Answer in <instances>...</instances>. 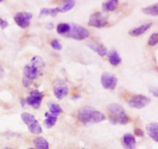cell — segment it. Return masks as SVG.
<instances>
[{"label": "cell", "instance_id": "25", "mask_svg": "<svg viewBox=\"0 0 158 149\" xmlns=\"http://www.w3.org/2000/svg\"><path fill=\"white\" fill-rule=\"evenodd\" d=\"M158 43V32L153 33L150 36L149 40H148V45L151 46H154Z\"/></svg>", "mask_w": 158, "mask_h": 149}, {"label": "cell", "instance_id": "11", "mask_svg": "<svg viewBox=\"0 0 158 149\" xmlns=\"http://www.w3.org/2000/svg\"><path fill=\"white\" fill-rule=\"evenodd\" d=\"M86 46L89 49H92L93 51L97 53L100 57H104V56H106L107 54V48L103 43H100V42H97V40H91V41H89L86 43Z\"/></svg>", "mask_w": 158, "mask_h": 149}, {"label": "cell", "instance_id": "32", "mask_svg": "<svg viewBox=\"0 0 158 149\" xmlns=\"http://www.w3.org/2000/svg\"><path fill=\"white\" fill-rule=\"evenodd\" d=\"M3 74H4V70H3V68L2 66L1 63H0V77L3 75Z\"/></svg>", "mask_w": 158, "mask_h": 149}, {"label": "cell", "instance_id": "13", "mask_svg": "<svg viewBox=\"0 0 158 149\" xmlns=\"http://www.w3.org/2000/svg\"><path fill=\"white\" fill-rule=\"evenodd\" d=\"M146 130L148 134L158 143V123L157 122H152L148 124L146 126Z\"/></svg>", "mask_w": 158, "mask_h": 149}, {"label": "cell", "instance_id": "7", "mask_svg": "<svg viewBox=\"0 0 158 149\" xmlns=\"http://www.w3.org/2000/svg\"><path fill=\"white\" fill-rule=\"evenodd\" d=\"M151 102V99L142 94L134 95L128 100V104L132 108L141 109L146 107Z\"/></svg>", "mask_w": 158, "mask_h": 149}, {"label": "cell", "instance_id": "5", "mask_svg": "<svg viewBox=\"0 0 158 149\" xmlns=\"http://www.w3.org/2000/svg\"><path fill=\"white\" fill-rule=\"evenodd\" d=\"M71 29L67 34L68 37L76 40H83L89 36V32L86 28L77 24L70 25Z\"/></svg>", "mask_w": 158, "mask_h": 149}, {"label": "cell", "instance_id": "33", "mask_svg": "<svg viewBox=\"0 0 158 149\" xmlns=\"http://www.w3.org/2000/svg\"><path fill=\"white\" fill-rule=\"evenodd\" d=\"M78 97H80V96L77 95V96H75V97H73V99H77Z\"/></svg>", "mask_w": 158, "mask_h": 149}, {"label": "cell", "instance_id": "15", "mask_svg": "<svg viewBox=\"0 0 158 149\" xmlns=\"http://www.w3.org/2000/svg\"><path fill=\"white\" fill-rule=\"evenodd\" d=\"M151 26H152V23H147V24L141 25L138 27L131 29L129 32V34L132 36H139L144 33L146 31H148L151 27Z\"/></svg>", "mask_w": 158, "mask_h": 149}, {"label": "cell", "instance_id": "34", "mask_svg": "<svg viewBox=\"0 0 158 149\" xmlns=\"http://www.w3.org/2000/svg\"><path fill=\"white\" fill-rule=\"evenodd\" d=\"M3 2L2 0H0V2Z\"/></svg>", "mask_w": 158, "mask_h": 149}, {"label": "cell", "instance_id": "18", "mask_svg": "<svg viewBox=\"0 0 158 149\" xmlns=\"http://www.w3.org/2000/svg\"><path fill=\"white\" fill-rule=\"evenodd\" d=\"M33 143L36 149H49V143L43 137H38L34 139Z\"/></svg>", "mask_w": 158, "mask_h": 149}, {"label": "cell", "instance_id": "10", "mask_svg": "<svg viewBox=\"0 0 158 149\" xmlns=\"http://www.w3.org/2000/svg\"><path fill=\"white\" fill-rule=\"evenodd\" d=\"M100 81H101V84L103 87V88L106 90L115 89L117 84V77L114 74L107 72H105L102 74Z\"/></svg>", "mask_w": 158, "mask_h": 149}, {"label": "cell", "instance_id": "30", "mask_svg": "<svg viewBox=\"0 0 158 149\" xmlns=\"http://www.w3.org/2000/svg\"><path fill=\"white\" fill-rule=\"evenodd\" d=\"M46 28H47L48 29H53V24H52V23H48V24L46 25Z\"/></svg>", "mask_w": 158, "mask_h": 149}, {"label": "cell", "instance_id": "35", "mask_svg": "<svg viewBox=\"0 0 158 149\" xmlns=\"http://www.w3.org/2000/svg\"><path fill=\"white\" fill-rule=\"evenodd\" d=\"M157 71H158V67H157Z\"/></svg>", "mask_w": 158, "mask_h": 149}, {"label": "cell", "instance_id": "16", "mask_svg": "<svg viewBox=\"0 0 158 149\" xmlns=\"http://www.w3.org/2000/svg\"><path fill=\"white\" fill-rule=\"evenodd\" d=\"M108 60H109L110 64L113 66H118L122 61L121 57L117 50L110 51V53L108 55Z\"/></svg>", "mask_w": 158, "mask_h": 149}, {"label": "cell", "instance_id": "29", "mask_svg": "<svg viewBox=\"0 0 158 149\" xmlns=\"http://www.w3.org/2000/svg\"><path fill=\"white\" fill-rule=\"evenodd\" d=\"M134 134L137 137H143V134H143V131L141 129H140V128H135L134 129Z\"/></svg>", "mask_w": 158, "mask_h": 149}, {"label": "cell", "instance_id": "19", "mask_svg": "<svg viewBox=\"0 0 158 149\" xmlns=\"http://www.w3.org/2000/svg\"><path fill=\"white\" fill-rule=\"evenodd\" d=\"M142 12L146 15L157 16L158 15V3H155V4L151 5V6L143 8L142 9Z\"/></svg>", "mask_w": 158, "mask_h": 149}, {"label": "cell", "instance_id": "31", "mask_svg": "<svg viewBox=\"0 0 158 149\" xmlns=\"http://www.w3.org/2000/svg\"><path fill=\"white\" fill-rule=\"evenodd\" d=\"M21 104H22V106H23V108H25V106H26V104L27 103H26V99H21Z\"/></svg>", "mask_w": 158, "mask_h": 149}, {"label": "cell", "instance_id": "28", "mask_svg": "<svg viewBox=\"0 0 158 149\" xmlns=\"http://www.w3.org/2000/svg\"><path fill=\"white\" fill-rule=\"evenodd\" d=\"M8 26H9V23H8V22L6 21V20L2 19V18H0V27H1L2 29H6Z\"/></svg>", "mask_w": 158, "mask_h": 149}, {"label": "cell", "instance_id": "14", "mask_svg": "<svg viewBox=\"0 0 158 149\" xmlns=\"http://www.w3.org/2000/svg\"><path fill=\"white\" fill-rule=\"evenodd\" d=\"M53 93L54 95L57 99L62 100V99H63L65 97L67 96L68 93H69V88L65 84L58 85V86H56L54 87Z\"/></svg>", "mask_w": 158, "mask_h": 149}, {"label": "cell", "instance_id": "4", "mask_svg": "<svg viewBox=\"0 0 158 149\" xmlns=\"http://www.w3.org/2000/svg\"><path fill=\"white\" fill-rule=\"evenodd\" d=\"M21 118L23 121L26 124V126L28 127L29 131L31 133L35 134H39L43 132L41 125H40L38 121L35 118V117L32 114L26 112L23 113L21 114Z\"/></svg>", "mask_w": 158, "mask_h": 149}, {"label": "cell", "instance_id": "22", "mask_svg": "<svg viewBox=\"0 0 158 149\" xmlns=\"http://www.w3.org/2000/svg\"><path fill=\"white\" fill-rule=\"evenodd\" d=\"M76 4V2L75 1H73V0H69V1H66L60 7H57L58 9L59 12H68V11L71 10L75 6Z\"/></svg>", "mask_w": 158, "mask_h": 149}, {"label": "cell", "instance_id": "26", "mask_svg": "<svg viewBox=\"0 0 158 149\" xmlns=\"http://www.w3.org/2000/svg\"><path fill=\"white\" fill-rule=\"evenodd\" d=\"M50 45L54 49H56V50H61L62 49V44L60 43V42L58 40H56V39L52 40V41H51Z\"/></svg>", "mask_w": 158, "mask_h": 149}, {"label": "cell", "instance_id": "20", "mask_svg": "<svg viewBox=\"0 0 158 149\" xmlns=\"http://www.w3.org/2000/svg\"><path fill=\"white\" fill-rule=\"evenodd\" d=\"M48 107H49L50 114L54 116H56L57 117L59 114H60L63 112V110L61 109L60 105L54 103V102H49V103H48Z\"/></svg>", "mask_w": 158, "mask_h": 149}, {"label": "cell", "instance_id": "37", "mask_svg": "<svg viewBox=\"0 0 158 149\" xmlns=\"http://www.w3.org/2000/svg\"><path fill=\"white\" fill-rule=\"evenodd\" d=\"M6 149H8V148H6Z\"/></svg>", "mask_w": 158, "mask_h": 149}, {"label": "cell", "instance_id": "27", "mask_svg": "<svg viewBox=\"0 0 158 149\" xmlns=\"http://www.w3.org/2000/svg\"><path fill=\"white\" fill-rule=\"evenodd\" d=\"M149 91L154 97H158V87H151L149 88Z\"/></svg>", "mask_w": 158, "mask_h": 149}, {"label": "cell", "instance_id": "17", "mask_svg": "<svg viewBox=\"0 0 158 149\" xmlns=\"http://www.w3.org/2000/svg\"><path fill=\"white\" fill-rule=\"evenodd\" d=\"M46 119L44 121V124L47 128H51L56 124L57 122V117L51 114L50 113L46 112L45 114Z\"/></svg>", "mask_w": 158, "mask_h": 149}, {"label": "cell", "instance_id": "24", "mask_svg": "<svg viewBox=\"0 0 158 149\" xmlns=\"http://www.w3.org/2000/svg\"><path fill=\"white\" fill-rule=\"evenodd\" d=\"M71 29V26L67 23H60L56 26V32L59 34H66L69 33Z\"/></svg>", "mask_w": 158, "mask_h": 149}, {"label": "cell", "instance_id": "21", "mask_svg": "<svg viewBox=\"0 0 158 149\" xmlns=\"http://www.w3.org/2000/svg\"><path fill=\"white\" fill-rule=\"evenodd\" d=\"M117 5H118L117 0H110V1H106V2L103 3V9L106 12L114 11L117 9Z\"/></svg>", "mask_w": 158, "mask_h": 149}, {"label": "cell", "instance_id": "1", "mask_svg": "<svg viewBox=\"0 0 158 149\" xmlns=\"http://www.w3.org/2000/svg\"><path fill=\"white\" fill-rule=\"evenodd\" d=\"M45 63L42 57L35 56L31 60L29 64L26 65L23 69V84L25 87H29L34 80L43 73Z\"/></svg>", "mask_w": 158, "mask_h": 149}, {"label": "cell", "instance_id": "6", "mask_svg": "<svg viewBox=\"0 0 158 149\" xmlns=\"http://www.w3.org/2000/svg\"><path fill=\"white\" fill-rule=\"evenodd\" d=\"M88 24L89 26L95 28L104 27L108 24L107 16L101 12H95L91 15Z\"/></svg>", "mask_w": 158, "mask_h": 149}, {"label": "cell", "instance_id": "12", "mask_svg": "<svg viewBox=\"0 0 158 149\" xmlns=\"http://www.w3.org/2000/svg\"><path fill=\"white\" fill-rule=\"evenodd\" d=\"M123 147L126 149H135L136 148V139L132 134H125L122 140Z\"/></svg>", "mask_w": 158, "mask_h": 149}, {"label": "cell", "instance_id": "2", "mask_svg": "<svg viewBox=\"0 0 158 149\" xmlns=\"http://www.w3.org/2000/svg\"><path fill=\"white\" fill-rule=\"evenodd\" d=\"M79 121L84 125L100 123L106 119V116L100 111H97L91 107H83L77 113Z\"/></svg>", "mask_w": 158, "mask_h": 149}, {"label": "cell", "instance_id": "3", "mask_svg": "<svg viewBox=\"0 0 158 149\" xmlns=\"http://www.w3.org/2000/svg\"><path fill=\"white\" fill-rule=\"evenodd\" d=\"M110 114V121L114 125H127L130 121V117L121 105L118 104H110L107 106Z\"/></svg>", "mask_w": 158, "mask_h": 149}, {"label": "cell", "instance_id": "9", "mask_svg": "<svg viewBox=\"0 0 158 149\" xmlns=\"http://www.w3.org/2000/svg\"><path fill=\"white\" fill-rule=\"evenodd\" d=\"M32 18V14L29 12H18L14 16L15 23L22 29H26L30 25V21Z\"/></svg>", "mask_w": 158, "mask_h": 149}, {"label": "cell", "instance_id": "36", "mask_svg": "<svg viewBox=\"0 0 158 149\" xmlns=\"http://www.w3.org/2000/svg\"><path fill=\"white\" fill-rule=\"evenodd\" d=\"M29 149H35V148H29Z\"/></svg>", "mask_w": 158, "mask_h": 149}, {"label": "cell", "instance_id": "23", "mask_svg": "<svg viewBox=\"0 0 158 149\" xmlns=\"http://www.w3.org/2000/svg\"><path fill=\"white\" fill-rule=\"evenodd\" d=\"M59 10L57 8H54V9H47V8H44V9H41L40 12V16H47V15H50V16H56L58 14Z\"/></svg>", "mask_w": 158, "mask_h": 149}, {"label": "cell", "instance_id": "8", "mask_svg": "<svg viewBox=\"0 0 158 149\" xmlns=\"http://www.w3.org/2000/svg\"><path fill=\"white\" fill-rule=\"evenodd\" d=\"M43 98V94L38 90H34L26 97V100L27 104L30 105L34 109H39L41 105Z\"/></svg>", "mask_w": 158, "mask_h": 149}]
</instances>
